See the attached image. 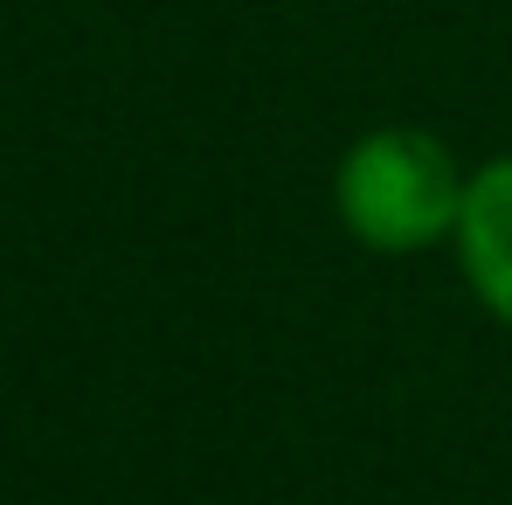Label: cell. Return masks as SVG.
Segmentation results:
<instances>
[{"label":"cell","mask_w":512,"mask_h":505,"mask_svg":"<svg viewBox=\"0 0 512 505\" xmlns=\"http://www.w3.org/2000/svg\"><path fill=\"white\" fill-rule=\"evenodd\" d=\"M457 236H464L471 284L485 291V305L512 326V160L492 167V173H478V180L464 187Z\"/></svg>","instance_id":"cell-2"},{"label":"cell","mask_w":512,"mask_h":505,"mask_svg":"<svg viewBox=\"0 0 512 505\" xmlns=\"http://www.w3.org/2000/svg\"><path fill=\"white\" fill-rule=\"evenodd\" d=\"M340 208L374 250H416L464 215V187L436 139L374 132L367 146H353L340 173Z\"/></svg>","instance_id":"cell-1"}]
</instances>
